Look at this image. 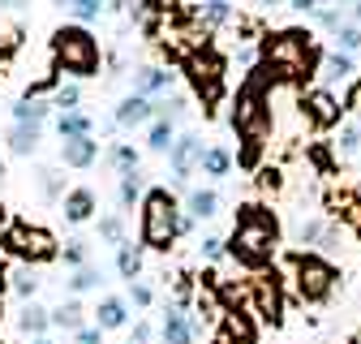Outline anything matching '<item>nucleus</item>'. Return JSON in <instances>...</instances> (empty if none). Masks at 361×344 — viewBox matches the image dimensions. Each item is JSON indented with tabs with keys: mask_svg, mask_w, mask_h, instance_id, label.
Masks as SVG:
<instances>
[{
	"mask_svg": "<svg viewBox=\"0 0 361 344\" xmlns=\"http://www.w3.org/2000/svg\"><path fill=\"white\" fill-rule=\"evenodd\" d=\"M319 78H323V86H327V91H331V86H340V82H348L353 78V56L348 52H327L323 61H319Z\"/></svg>",
	"mask_w": 361,
	"mask_h": 344,
	"instance_id": "aec40b11",
	"label": "nucleus"
},
{
	"mask_svg": "<svg viewBox=\"0 0 361 344\" xmlns=\"http://www.w3.org/2000/svg\"><path fill=\"white\" fill-rule=\"evenodd\" d=\"M336 147H340V151H344V155H353V151H357V147H361V121H357V125H348V129H344V134H340V142H336Z\"/></svg>",
	"mask_w": 361,
	"mask_h": 344,
	"instance_id": "a18cd8bd",
	"label": "nucleus"
},
{
	"mask_svg": "<svg viewBox=\"0 0 361 344\" xmlns=\"http://www.w3.org/2000/svg\"><path fill=\"white\" fill-rule=\"evenodd\" d=\"M95 207H99V198H95V190H90V185H78V190H69L61 198V215H65L69 224H86L90 215H95Z\"/></svg>",
	"mask_w": 361,
	"mask_h": 344,
	"instance_id": "f3484780",
	"label": "nucleus"
},
{
	"mask_svg": "<svg viewBox=\"0 0 361 344\" xmlns=\"http://www.w3.org/2000/svg\"><path fill=\"white\" fill-rule=\"evenodd\" d=\"M180 69H185L190 91L202 99V112H211L224 99V73H228V61H224L215 48H202V52H194Z\"/></svg>",
	"mask_w": 361,
	"mask_h": 344,
	"instance_id": "6e6552de",
	"label": "nucleus"
},
{
	"mask_svg": "<svg viewBox=\"0 0 361 344\" xmlns=\"http://www.w3.org/2000/svg\"><path fill=\"white\" fill-rule=\"evenodd\" d=\"M151 121H155V99H147V95H125L112 112L116 129H147Z\"/></svg>",
	"mask_w": 361,
	"mask_h": 344,
	"instance_id": "ddd939ff",
	"label": "nucleus"
},
{
	"mask_svg": "<svg viewBox=\"0 0 361 344\" xmlns=\"http://www.w3.org/2000/svg\"><path fill=\"white\" fill-rule=\"evenodd\" d=\"M198 250H202V258H207V263H219V258L228 254V241L211 233V237H202V241H198Z\"/></svg>",
	"mask_w": 361,
	"mask_h": 344,
	"instance_id": "a19ab883",
	"label": "nucleus"
},
{
	"mask_svg": "<svg viewBox=\"0 0 361 344\" xmlns=\"http://www.w3.org/2000/svg\"><path fill=\"white\" fill-rule=\"evenodd\" d=\"M129 301H133V306H138V310H147L151 301H155L151 284H142V280H133V284H129Z\"/></svg>",
	"mask_w": 361,
	"mask_h": 344,
	"instance_id": "c03bdc74",
	"label": "nucleus"
},
{
	"mask_svg": "<svg viewBox=\"0 0 361 344\" xmlns=\"http://www.w3.org/2000/svg\"><path fill=\"white\" fill-rule=\"evenodd\" d=\"M104 284V271L95 267V263H86V267H78L73 276H69V293L73 297H82V293H90V288H99Z\"/></svg>",
	"mask_w": 361,
	"mask_h": 344,
	"instance_id": "473e14b6",
	"label": "nucleus"
},
{
	"mask_svg": "<svg viewBox=\"0 0 361 344\" xmlns=\"http://www.w3.org/2000/svg\"><path fill=\"white\" fill-rule=\"evenodd\" d=\"M112 9H133V0H112Z\"/></svg>",
	"mask_w": 361,
	"mask_h": 344,
	"instance_id": "6e6d98bb",
	"label": "nucleus"
},
{
	"mask_svg": "<svg viewBox=\"0 0 361 344\" xmlns=\"http://www.w3.org/2000/svg\"><path fill=\"white\" fill-rule=\"evenodd\" d=\"M258 185L262 190H280V168H258Z\"/></svg>",
	"mask_w": 361,
	"mask_h": 344,
	"instance_id": "de8ad7c7",
	"label": "nucleus"
},
{
	"mask_svg": "<svg viewBox=\"0 0 361 344\" xmlns=\"http://www.w3.org/2000/svg\"><path fill=\"white\" fill-rule=\"evenodd\" d=\"M180 220H185V211H180V202L172 198V190L155 185V190H147L142 202H138V241H142L147 250L168 254L172 241L180 237Z\"/></svg>",
	"mask_w": 361,
	"mask_h": 344,
	"instance_id": "20e7f679",
	"label": "nucleus"
},
{
	"mask_svg": "<svg viewBox=\"0 0 361 344\" xmlns=\"http://www.w3.org/2000/svg\"><path fill=\"white\" fill-rule=\"evenodd\" d=\"M78 108H82V86L78 82H61L52 91V112L61 116V112H78Z\"/></svg>",
	"mask_w": 361,
	"mask_h": 344,
	"instance_id": "7c9ffc66",
	"label": "nucleus"
},
{
	"mask_svg": "<svg viewBox=\"0 0 361 344\" xmlns=\"http://www.w3.org/2000/svg\"><path fill=\"white\" fill-rule=\"evenodd\" d=\"M108 164L121 172V177H125V172H133V168H138V151H133L129 142H112L108 147Z\"/></svg>",
	"mask_w": 361,
	"mask_h": 344,
	"instance_id": "4c0bfd02",
	"label": "nucleus"
},
{
	"mask_svg": "<svg viewBox=\"0 0 361 344\" xmlns=\"http://www.w3.org/2000/svg\"><path fill=\"white\" fill-rule=\"evenodd\" d=\"M331 5H353V0H331Z\"/></svg>",
	"mask_w": 361,
	"mask_h": 344,
	"instance_id": "680f3d73",
	"label": "nucleus"
},
{
	"mask_svg": "<svg viewBox=\"0 0 361 344\" xmlns=\"http://www.w3.org/2000/svg\"><path fill=\"white\" fill-rule=\"evenodd\" d=\"M202 138L198 134H176L172 151H168V164H172V185H190V177L198 172V159H202Z\"/></svg>",
	"mask_w": 361,
	"mask_h": 344,
	"instance_id": "9d476101",
	"label": "nucleus"
},
{
	"mask_svg": "<svg viewBox=\"0 0 361 344\" xmlns=\"http://www.w3.org/2000/svg\"><path fill=\"white\" fill-rule=\"evenodd\" d=\"M151 336H155V327H151L147 319H138V323H133V336H129V344H151Z\"/></svg>",
	"mask_w": 361,
	"mask_h": 344,
	"instance_id": "49530a36",
	"label": "nucleus"
},
{
	"mask_svg": "<svg viewBox=\"0 0 361 344\" xmlns=\"http://www.w3.org/2000/svg\"><path fill=\"white\" fill-rule=\"evenodd\" d=\"M73 344H104V331H99V327H82V331L73 336Z\"/></svg>",
	"mask_w": 361,
	"mask_h": 344,
	"instance_id": "09e8293b",
	"label": "nucleus"
},
{
	"mask_svg": "<svg viewBox=\"0 0 361 344\" xmlns=\"http://www.w3.org/2000/svg\"><path fill=\"white\" fill-rule=\"evenodd\" d=\"M168 91H172V73L164 65H138V69H133V95L164 99Z\"/></svg>",
	"mask_w": 361,
	"mask_h": 344,
	"instance_id": "4468645a",
	"label": "nucleus"
},
{
	"mask_svg": "<svg viewBox=\"0 0 361 344\" xmlns=\"http://www.w3.org/2000/svg\"><path fill=\"white\" fill-rule=\"evenodd\" d=\"M108 5H112V0H69V13H73L78 26H86V22H99Z\"/></svg>",
	"mask_w": 361,
	"mask_h": 344,
	"instance_id": "72a5a7b5",
	"label": "nucleus"
},
{
	"mask_svg": "<svg viewBox=\"0 0 361 344\" xmlns=\"http://www.w3.org/2000/svg\"><path fill=\"white\" fill-rule=\"evenodd\" d=\"M0 250L13 254L26 267H43V263H56L61 258V241L43 224H30V220H13L5 228V237H0Z\"/></svg>",
	"mask_w": 361,
	"mask_h": 344,
	"instance_id": "423d86ee",
	"label": "nucleus"
},
{
	"mask_svg": "<svg viewBox=\"0 0 361 344\" xmlns=\"http://www.w3.org/2000/svg\"><path fill=\"white\" fill-rule=\"evenodd\" d=\"M48 327H52V310L39 306V301H22V310H18V331L43 340V331H48Z\"/></svg>",
	"mask_w": 361,
	"mask_h": 344,
	"instance_id": "6ab92c4d",
	"label": "nucleus"
},
{
	"mask_svg": "<svg viewBox=\"0 0 361 344\" xmlns=\"http://www.w3.org/2000/svg\"><path fill=\"white\" fill-rule=\"evenodd\" d=\"M56 134L61 138H78V134H95V121H90L82 108L78 112H61L56 116Z\"/></svg>",
	"mask_w": 361,
	"mask_h": 344,
	"instance_id": "c756f323",
	"label": "nucleus"
},
{
	"mask_svg": "<svg viewBox=\"0 0 361 344\" xmlns=\"http://www.w3.org/2000/svg\"><path fill=\"white\" fill-rule=\"evenodd\" d=\"M65 263L78 271V267H86L90 263V245L86 241H65Z\"/></svg>",
	"mask_w": 361,
	"mask_h": 344,
	"instance_id": "79ce46f5",
	"label": "nucleus"
},
{
	"mask_svg": "<svg viewBox=\"0 0 361 344\" xmlns=\"http://www.w3.org/2000/svg\"><path fill=\"white\" fill-rule=\"evenodd\" d=\"M172 142H176V125H172L168 116H155V121L147 125V151L168 155V151H172Z\"/></svg>",
	"mask_w": 361,
	"mask_h": 344,
	"instance_id": "a878e982",
	"label": "nucleus"
},
{
	"mask_svg": "<svg viewBox=\"0 0 361 344\" xmlns=\"http://www.w3.org/2000/svg\"><path fill=\"white\" fill-rule=\"evenodd\" d=\"M301 112H305V121H310L314 129H331V125H340L344 104L327 91V86H314V91L301 95Z\"/></svg>",
	"mask_w": 361,
	"mask_h": 344,
	"instance_id": "9b49d317",
	"label": "nucleus"
},
{
	"mask_svg": "<svg viewBox=\"0 0 361 344\" xmlns=\"http://www.w3.org/2000/svg\"><path fill=\"white\" fill-rule=\"evenodd\" d=\"M5 293H9V276L0 271V301H5Z\"/></svg>",
	"mask_w": 361,
	"mask_h": 344,
	"instance_id": "5fc2aeb1",
	"label": "nucleus"
},
{
	"mask_svg": "<svg viewBox=\"0 0 361 344\" xmlns=\"http://www.w3.org/2000/svg\"><path fill=\"white\" fill-rule=\"evenodd\" d=\"M26 0H0V9H22Z\"/></svg>",
	"mask_w": 361,
	"mask_h": 344,
	"instance_id": "864d4df0",
	"label": "nucleus"
},
{
	"mask_svg": "<svg viewBox=\"0 0 361 344\" xmlns=\"http://www.w3.org/2000/svg\"><path fill=\"white\" fill-rule=\"evenodd\" d=\"M0 185H5V159H0Z\"/></svg>",
	"mask_w": 361,
	"mask_h": 344,
	"instance_id": "bf43d9fd",
	"label": "nucleus"
},
{
	"mask_svg": "<svg viewBox=\"0 0 361 344\" xmlns=\"http://www.w3.org/2000/svg\"><path fill=\"white\" fill-rule=\"evenodd\" d=\"M267 78L254 69L241 86H237V95H233V129H237V138H241V151H237V164L241 168H258L262 159V147L271 138V91H267Z\"/></svg>",
	"mask_w": 361,
	"mask_h": 344,
	"instance_id": "f03ea898",
	"label": "nucleus"
},
{
	"mask_svg": "<svg viewBox=\"0 0 361 344\" xmlns=\"http://www.w3.org/2000/svg\"><path fill=\"white\" fill-rule=\"evenodd\" d=\"M39 194L48 198V202H61L69 190H65V181H61V172L56 168H39Z\"/></svg>",
	"mask_w": 361,
	"mask_h": 344,
	"instance_id": "e433bc0d",
	"label": "nucleus"
},
{
	"mask_svg": "<svg viewBox=\"0 0 361 344\" xmlns=\"http://www.w3.org/2000/svg\"><path fill=\"white\" fill-rule=\"evenodd\" d=\"M194 336H198V323L190 319V310L176 306V301H168L164 323H159V340L164 344H194Z\"/></svg>",
	"mask_w": 361,
	"mask_h": 344,
	"instance_id": "f8f14e48",
	"label": "nucleus"
},
{
	"mask_svg": "<svg viewBox=\"0 0 361 344\" xmlns=\"http://www.w3.org/2000/svg\"><path fill=\"white\" fill-rule=\"evenodd\" d=\"M52 116V99H18L13 104V121L18 125H43V121H48Z\"/></svg>",
	"mask_w": 361,
	"mask_h": 344,
	"instance_id": "c85d7f7f",
	"label": "nucleus"
},
{
	"mask_svg": "<svg viewBox=\"0 0 361 344\" xmlns=\"http://www.w3.org/2000/svg\"><path fill=\"white\" fill-rule=\"evenodd\" d=\"M35 344H56V340H48V336H43V340H35Z\"/></svg>",
	"mask_w": 361,
	"mask_h": 344,
	"instance_id": "052dcab7",
	"label": "nucleus"
},
{
	"mask_svg": "<svg viewBox=\"0 0 361 344\" xmlns=\"http://www.w3.org/2000/svg\"><path fill=\"white\" fill-rule=\"evenodd\" d=\"M323 237H327V224H323V220H301V224L293 228V241H297V245H305V250L323 245Z\"/></svg>",
	"mask_w": 361,
	"mask_h": 344,
	"instance_id": "f704fd0d",
	"label": "nucleus"
},
{
	"mask_svg": "<svg viewBox=\"0 0 361 344\" xmlns=\"http://www.w3.org/2000/svg\"><path fill=\"white\" fill-rule=\"evenodd\" d=\"M155 116H168L172 125H176V121H185V116H190V99H185V95H176V91H168L164 99H155Z\"/></svg>",
	"mask_w": 361,
	"mask_h": 344,
	"instance_id": "2f4dec72",
	"label": "nucleus"
},
{
	"mask_svg": "<svg viewBox=\"0 0 361 344\" xmlns=\"http://www.w3.org/2000/svg\"><path fill=\"white\" fill-rule=\"evenodd\" d=\"M219 207H224V198H219V190H211V185H198V190L185 194V215H190L194 224H198V220H215Z\"/></svg>",
	"mask_w": 361,
	"mask_h": 344,
	"instance_id": "a211bd4d",
	"label": "nucleus"
},
{
	"mask_svg": "<svg viewBox=\"0 0 361 344\" xmlns=\"http://www.w3.org/2000/svg\"><path fill=\"white\" fill-rule=\"evenodd\" d=\"M194 18L207 26V30H219L224 22H233V0H202L194 9Z\"/></svg>",
	"mask_w": 361,
	"mask_h": 344,
	"instance_id": "cd10ccee",
	"label": "nucleus"
},
{
	"mask_svg": "<svg viewBox=\"0 0 361 344\" xmlns=\"http://www.w3.org/2000/svg\"><path fill=\"white\" fill-rule=\"evenodd\" d=\"M353 18H357V22H361V0H353Z\"/></svg>",
	"mask_w": 361,
	"mask_h": 344,
	"instance_id": "13d9d810",
	"label": "nucleus"
},
{
	"mask_svg": "<svg viewBox=\"0 0 361 344\" xmlns=\"http://www.w3.org/2000/svg\"><path fill=\"white\" fill-rule=\"evenodd\" d=\"M9 288H13L22 301H35V293H39V276H35V267H26V263H22V267L9 276Z\"/></svg>",
	"mask_w": 361,
	"mask_h": 344,
	"instance_id": "c9c22d12",
	"label": "nucleus"
},
{
	"mask_svg": "<svg viewBox=\"0 0 361 344\" xmlns=\"http://www.w3.org/2000/svg\"><path fill=\"white\" fill-rule=\"evenodd\" d=\"M0 344H5V340H0Z\"/></svg>",
	"mask_w": 361,
	"mask_h": 344,
	"instance_id": "e2e57ef3",
	"label": "nucleus"
},
{
	"mask_svg": "<svg viewBox=\"0 0 361 344\" xmlns=\"http://www.w3.org/2000/svg\"><path fill=\"white\" fill-rule=\"evenodd\" d=\"M276 250H280L276 211L262 207V202L237 207V220H233V233H228V258H237V263L250 267V271H267L276 263Z\"/></svg>",
	"mask_w": 361,
	"mask_h": 344,
	"instance_id": "7ed1b4c3",
	"label": "nucleus"
},
{
	"mask_svg": "<svg viewBox=\"0 0 361 344\" xmlns=\"http://www.w3.org/2000/svg\"><path fill=\"white\" fill-rule=\"evenodd\" d=\"M245 284H250V314L267 319L271 327H280V319H284V293H280L276 271H254Z\"/></svg>",
	"mask_w": 361,
	"mask_h": 344,
	"instance_id": "1a4fd4ad",
	"label": "nucleus"
},
{
	"mask_svg": "<svg viewBox=\"0 0 361 344\" xmlns=\"http://www.w3.org/2000/svg\"><path fill=\"white\" fill-rule=\"evenodd\" d=\"M336 267L327 263L323 254H314V250H297L293 254V288H297V297L301 301H310V306H319V301H327L331 297V288H336Z\"/></svg>",
	"mask_w": 361,
	"mask_h": 344,
	"instance_id": "0eeeda50",
	"label": "nucleus"
},
{
	"mask_svg": "<svg viewBox=\"0 0 361 344\" xmlns=\"http://www.w3.org/2000/svg\"><path fill=\"white\" fill-rule=\"evenodd\" d=\"M99 237H104L108 245H121V241H125V224H121V215H104V220H99Z\"/></svg>",
	"mask_w": 361,
	"mask_h": 344,
	"instance_id": "ea45409f",
	"label": "nucleus"
},
{
	"mask_svg": "<svg viewBox=\"0 0 361 344\" xmlns=\"http://www.w3.org/2000/svg\"><path fill=\"white\" fill-rule=\"evenodd\" d=\"M99 39L90 35L86 26L69 22L61 30H52V69L56 73H69L73 82H86L99 73Z\"/></svg>",
	"mask_w": 361,
	"mask_h": 344,
	"instance_id": "39448f33",
	"label": "nucleus"
},
{
	"mask_svg": "<svg viewBox=\"0 0 361 344\" xmlns=\"http://www.w3.org/2000/svg\"><path fill=\"white\" fill-rule=\"evenodd\" d=\"M39 138H43V125H18L13 121V129H9V151L22 155V159H30L39 151Z\"/></svg>",
	"mask_w": 361,
	"mask_h": 344,
	"instance_id": "393cba45",
	"label": "nucleus"
},
{
	"mask_svg": "<svg viewBox=\"0 0 361 344\" xmlns=\"http://www.w3.org/2000/svg\"><path fill=\"white\" fill-rule=\"evenodd\" d=\"M13 69V48H0V78Z\"/></svg>",
	"mask_w": 361,
	"mask_h": 344,
	"instance_id": "3c124183",
	"label": "nucleus"
},
{
	"mask_svg": "<svg viewBox=\"0 0 361 344\" xmlns=\"http://www.w3.org/2000/svg\"><path fill=\"white\" fill-rule=\"evenodd\" d=\"M9 224H13V220H9V211L0 207V237H5V228H9Z\"/></svg>",
	"mask_w": 361,
	"mask_h": 344,
	"instance_id": "603ef678",
	"label": "nucleus"
},
{
	"mask_svg": "<svg viewBox=\"0 0 361 344\" xmlns=\"http://www.w3.org/2000/svg\"><path fill=\"white\" fill-rule=\"evenodd\" d=\"M314 18H319L323 30H340V26H344V13H340L336 5H319V9H314Z\"/></svg>",
	"mask_w": 361,
	"mask_h": 344,
	"instance_id": "37998d69",
	"label": "nucleus"
},
{
	"mask_svg": "<svg viewBox=\"0 0 361 344\" xmlns=\"http://www.w3.org/2000/svg\"><path fill=\"white\" fill-rule=\"evenodd\" d=\"M99 159V142H95V134H78V138H61V164L65 168H90Z\"/></svg>",
	"mask_w": 361,
	"mask_h": 344,
	"instance_id": "2eb2a0df",
	"label": "nucleus"
},
{
	"mask_svg": "<svg viewBox=\"0 0 361 344\" xmlns=\"http://www.w3.org/2000/svg\"><path fill=\"white\" fill-rule=\"evenodd\" d=\"M336 39H340V52H348V56L361 52V26H357V22H344V26L336 30Z\"/></svg>",
	"mask_w": 361,
	"mask_h": 344,
	"instance_id": "58836bf2",
	"label": "nucleus"
},
{
	"mask_svg": "<svg viewBox=\"0 0 361 344\" xmlns=\"http://www.w3.org/2000/svg\"><path fill=\"white\" fill-rule=\"evenodd\" d=\"M254 5H258V9H271V5H280V0H254Z\"/></svg>",
	"mask_w": 361,
	"mask_h": 344,
	"instance_id": "4d7b16f0",
	"label": "nucleus"
},
{
	"mask_svg": "<svg viewBox=\"0 0 361 344\" xmlns=\"http://www.w3.org/2000/svg\"><path fill=\"white\" fill-rule=\"evenodd\" d=\"M215 344H219V340H215Z\"/></svg>",
	"mask_w": 361,
	"mask_h": 344,
	"instance_id": "0e129e2a",
	"label": "nucleus"
},
{
	"mask_svg": "<svg viewBox=\"0 0 361 344\" xmlns=\"http://www.w3.org/2000/svg\"><path fill=\"white\" fill-rule=\"evenodd\" d=\"M319 39L301 26H288V30H271L267 39H258V73L276 86V82H305L319 73Z\"/></svg>",
	"mask_w": 361,
	"mask_h": 344,
	"instance_id": "f257e3e1",
	"label": "nucleus"
},
{
	"mask_svg": "<svg viewBox=\"0 0 361 344\" xmlns=\"http://www.w3.org/2000/svg\"><path fill=\"white\" fill-rule=\"evenodd\" d=\"M288 5H293L297 13H314V9H319V5H323V0H288Z\"/></svg>",
	"mask_w": 361,
	"mask_h": 344,
	"instance_id": "8fccbe9b",
	"label": "nucleus"
},
{
	"mask_svg": "<svg viewBox=\"0 0 361 344\" xmlns=\"http://www.w3.org/2000/svg\"><path fill=\"white\" fill-rule=\"evenodd\" d=\"M142 250H147L142 241L138 245H133V241H121L116 245V271H121V280H129V284L142 280Z\"/></svg>",
	"mask_w": 361,
	"mask_h": 344,
	"instance_id": "5701e85b",
	"label": "nucleus"
},
{
	"mask_svg": "<svg viewBox=\"0 0 361 344\" xmlns=\"http://www.w3.org/2000/svg\"><path fill=\"white\" fill-rule=\"evenodd\" d=\"M142 194H147V172H125V177L116 181V202H121V211H133L142 202Z\"/></svg>",
	"mask_w": 361,
	"mask_h": 344,
	"instance_id": "4be33fe9",
	"label": "nucleus"
},
{
	"mask_svg": "<svg viewBox=\"0 0 361 344\" xmlns=\"http://www.w3.org/2000/svg\"><path fill=\"white\" fill-rule=\"evenodd\" d=\"M215 340L219 344H254V319H250V310H224Z\"/></svg>",
	"mask_w": 361,
	"mask_h": 344,
	"instance_id": "dca6fc26",
	"label": "nucleus"
},
{
	"mask_svg": "<svg viewBox=\"0 0 361 344\" xmlns=\"http://www.w3.org/2000/svg\"><path fill=\"white\" fill-rule=\"evenodd\" d=\"M198 172H202V177H228V172H233V155H228V147H207L202 151V159H198Z\"/></svg>",
	"mask_w": 361,
	"mask_h": 344,
	"instance_id": "bb28decb",
	"label": "nucleus"
},
{
	"mask_svg": "<svg viewBox=\"0 0 361 344\" xmlns=\"http://www.w3.org/2000/svg\"><path fill=\"white\" fill-rule=\"evenodd\" d=\"M125 323H129L125 297H104L99 306H95V327H99V331H121Z\"/></svg>",
	"mask_w": 361,
	"mask_h": 344,
	"instance_id": "412c9836",
	"label": "nucleus"
},
{
	"mask_svg": "<svg viewBox=\"0 0 361 344\" xmlns=\"http://www.w3.org/2000/svg\"><path fill=\"white\" fill-rule=\"evenodd\" d=\"M52 327H61V331H69V336H78V331L86 327V310H82L78 297H69V301H61V306H52Z\"/></svg>",
	"mask_w": 361,
	"mask_h": 344,
	"instance_id": "b1692460",
	"label": "nucleus"
}]
</instances>
